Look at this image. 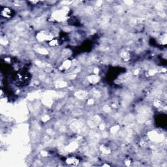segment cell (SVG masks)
Returning <instances> with one entry per match:
<instances>
[{"label": "cell", "instance_id": "1", "mask_svg": "<svg viewBox=\"0 0 167 167\" xmlns=\"http://www.w3.org/2000/svg\"><path fill=\"white\" fill-rule=\"evenodd\" d=\"M16 80L18 83L20 84L21 85L26 84L29 80V77L28 76V73L26 72H19L18 73L17 77H16Z\"/></svg>", "mask_w": 167, "mask_h": 167}, {"label": "cell", "instance_id": "2", "mask_svg": "<svg viewBox=\"0 0 167 167\" xmlns=\"http://www.w3.org/2000/svg\"><path fill=\"white\" fill-rule=\"evenodd\" d=\"M1 15L2 17L5 18H10L11 17V10L8 8H4L3 9L1 10Z\"/></svg>", "mask_w": 167, "mask_h": 167}]
</instances>
